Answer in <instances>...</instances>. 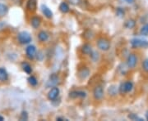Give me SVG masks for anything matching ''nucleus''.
I'll use <instances>...</instances> for the list:
<instances>
[{"mask_svg": "<svg viewBox=\"0 0 148 121\" xmlns=\"http://www.w3.org/2000/svg\"><path fill=\"white\" fill-rule=\"evenodd\" d=\"M96 45L100 50L104 52L110 50V42L106 38H100L96 42Z\"/></svg>", "mask_w": 148, "mask_h": 121, "instance_id": "obj_1", "label": "nucleus"}, {"mask_svg": "<svg viewBox=\"0 0 148 121\" xmlns=\"http://www.w3.org/2000/svg\"><path fill=\"white\" fill-rule=\"evenodd\" d=\"M18 41L21 44H28L32 42V36L27 31H21L18 34Z\"/></svg>", "mask_w": 148, "mask_h": 121, "instance_id": "obj_2", "label": "nucleus"}, {"mask_svg": "<svg viewBox=\"0 0 148 121\" xmlns=\"http://www.w3.org/2000/svg\"><path fill=\"white\" fill-rule=\"evenodd\" d=\"M133 89V84L131 81H127L125 83H123L121 85L119 86V93L121 94H124L127 93H130Z\"/></svg>", "mask_w": 148, "mask_h": 121, "instance_id": "obj_3", "label": "nucleus"}, {"mask_svg": "<svg viewBox=\"0 0 148 121\" xmlns=\"http://www.w3.org/2000/svg\"><path fill=\"white\" fill-rule=\"evenodd\" d=\"M131 45L133 48H138V47H147L148 41L143 40L140 39H133L131 40Z\"/></svg>", "mask_w": 148, "mask_h": 121, "instance_id": "obj_4", "label": "nucleus"}, {"mask_svg": "<svg viewBox=\"0 0 148 121\" xmlns=\"http://www.w3.org/2000/svg\"><path fill=\"white\" fill-rule=\"evenodd\" d=\"M138 63V57L134 53H130L127 59V65L130 69H133Z\"/></svg>", "mask_w": 148, "mask_h": 121, "instance_id": "obj_5", "label": "nucleus"}, {"mask_svg": "<svg viewBox=\"0 0 148 121\" xmlns=\"http://www.w3.org/2000/svg\"><path fill=\"white\" fill-rule=\"evenodd\" d=\"M93 97L95 100H101L104 97V90L101 86H96L93 90Z\"/></svg>", "mask_w": 148, "mask_h": 121, "instance_id": "obj_6", "label": "nucleus"}, {"mask_svg": "<svg viewBox=\"0 0 148 121\" xmlns=\"http://www.w3.org/2000/svg\"><path fill=\"white\" fill-rule=\"evenodd\" d=\"M26 54L27 57L30 60L34 59L35 57L36 56V47H35L34 45H29L28 47L26 48Z\"/></svg>", "mask_w": 148, "mask_h": 121, "instance_id": "obj_7", "label": "nucleus"}, {"mask_svg": "<svg viewBox=\"0 0 148 121\" xmlns=\"http://www.w3.org/2000/svg\"><path fill=\"white\" fill-rule=\"evenodd\" d=\"M59 95V89L57 87H53L48 93V99L50 101H54Z\"/></svg>", "mask_w": 148, "mask_h": 121, "instance_id": "obj_8", "label": "nucleus"}, {"mask_svg": "<svg viewBox=\"0 0 148 121\" xmlns=\"http://www.w3.org/2000/svg\"><path fill=\"white\" fill-rule=\"evenodd\" d=\"M90 75V70L87 67H82L78 70V77L81 79H86Z\"/></svg>", "mask_w": 148, "mask_h": 121, "instance_id": "obj_9", "label": "nucleus"}, {"mask_svg": "<svg viewBox=\"0 0 148 121\" xmlns=\"http://www.w3.org/2000/svg\"><path fill=\"white\" fill-rule=\"evenodd\" d=\"M27 9L30 11H35L37 9V0H28Z\"/></svg>", "mask_w": 148, "mask_h": 121, "instance_id": "obj_10", "label": "nucleus"}, {"mask_svg": "<svg viewBox=\"0 0 148 121\" xmlns=\"http://www.w3.org/2000/svg\"><path fill=\"white\" fill-rule=\"evenodd\" d=\"M86 93L84 91H73L69 93V97L71 98H77V97H86Z\"/></svg>", "mask_w": 148, "mask_h": 121, "instance_id": "obj_11", "label": "nucleus"}, {"mask_svg": "<svg viewBox=\"0 0 148 121\" xmlns=\"http://www.w3.org/2000/svg\"><path fill=\"white\" fill-rule=\"evenodd\" d=\"M58 76L55 74H52L50 75L49 79V81H48L47 86L48 87H53V86H54V85H56V84H58Z\"/></svg>", "mask_w": 148, "mask_h": 121, "instance_id": "obj_12", "label": "nucleus"}, {"mask_svg": "<svg viewBox=\"0 0 148 121\" xmlns=\"http://www.w3.org/2000/svg\"><path fill=\"white\" fill-rule=\"evenodd\" d=\"M41 10H42L43 14L45 16V17H47L49 19L53 17V12L51 11V10L47 6L44 5V4L41 5Z\"/></svg>", "mask_w": 148, "mask_h": 121, "instance_id": "obj_13", "label": "nucleus"}, {"mask_svg": "<svg viewBox=\"0 0 148 121\" xmlns=\"http://www.w3.org/2000/svg\"><path fill=\"white\" fill-rule=\"evenodd\" d=\"M31 24H32V26L34 29H37V28L40 27V24H41V20L38 16H33L32 20H31Z\"/></svg>", "mask_w": 148, "mask_h": 121, "instance_id": "obj_14", "label": "nucleus"}, {"mask_svg": "<svg viewBox=\"0 0 148 121\" xmlns=\"http://www.w3.org/2000/svg\"><path fill=\"white\" fill-rule=\"evenodd\" d=\"M92 52H93L92 51V47L88 43H86L82 47V53L85 54V55H90V53Z\"/></svg>", "mask_w": 148, "mask_h": 121, "instance_id": "obj_15", "label": "nucleus"}, {"mask_svg": "<svg viewBox=\"0 0 148 121\" xmlns=\"http://www.w3.org/2000/svg\"><path fill=\"white\" fill-rule=\"evenodd\" d=\"M8 79V72L4 68H0V81L5 82Z\"/></svg>", "mask_w": 148, "mask_h": 121, "instance_id": "obj_16", "label": "nucleus"}, {"mask_svg": "<svg viewBox=\"0 0 148 121\" xmlns=\"http://www.w3.org/2000/svg\"><path fill=\"white\" fill-rule=\"evenodd\" d=\"M38 39L40 42H46L49 39V34L47 32L40 31L38 34Z\"/></svg>", "mask_w": 148, "mask_h": 121, "instance_id": "obj_17", "label": "nucleus"}, {"mask_svg": "<svg viewBox=\"0 0 148 121\" xmlns=\"http://www.w3.org/2000/svg\"><path fill=\"white\" fill-rule=\"evenodd\" d=\"M21 68H22V70H23L27 74H32V66H31V65L29 63H27V62H22V63H21Z\"/></svg>", "mask_w": 148, "mask_h": 121, "instance_id": "obj_18", "label": "nucleus"}, {"mask_svg": "<svg viewBox=\"0 0 148 121\" xmlns=\"http://www.w3.org/2000/svg\"><path fill=\"white\" fill-rule=\"evenodd\" d=\"M8 11V6L3 3H0V17H3L4 16H6Z\"/></svg>", "mask_w": 148, "mask_h": 121, "instance_id": "obj_19", "label": "nucleus"}, {"mask_svg": "<svg viewBox=\"0 0 148 121\" xmlns=\"http://www.w3.org/2000/svg\"><path fill=\"white\" fill-rule=\"evenodd\" d=\"M59 10H60L61 12H63V13H67V12H69V10H70L69 4H68L67 3H65V2L61 3L60 5H59Z\"/></svg>", "mask_w": 148, "mask_h": 121, "instance_id": "obj_20", "label": "nucleus"}, {"mask_svg": "<svg viewBox=\"0 0 148 121\" xmlns=\"http://www.w3.org/2000/svg\"><path fill=\"white\" fill-rule=\"evenodd\" d=\"M125 27L127 28V29H132V28H134L135 26H136V21H134V20H132V19H129V20H127L126 22H125Z\"/></svg>", "mask_w": 148, "mask_h": 121, "instance_id": "obj_21", "label": "nucleus"}, {"mask_svg": "<svg viewBox=\"0 0 148 121\" xmlns=\"http://www.w3.org/2000/svg\"><path fill=\"white\" fill-rule=\"evenodd\" d=\"M28 83L31 84L32 86H36L37 83H38V80L35 77V76H33V75H31L29 78H28Z\"/></svg>", "mask_w": 148, "mask_h": 121, "instance_id": "obj_22", "label": "nucleus"}, {"mask_svg": "<svg viewBox=\"0 0 148 121\" xmlns=\"http://www.w3.org/2000/svg\"><path fill=\"white\" fill-rule=\"evenodd\" d=\"M128 119H130L131 120H138V121H143L144 120L142 118H140V117H138L136 114H133V113H131V114H129L128 115Z\"/></svg>", "mask_w": 148, "mask_h": 121, "instance_id": "obj_23", "label": "nucleus"}, {"mask_svg": "<svg viewBox=\"0 0 148 121\" xmlns=\"http://www.w3.org/2000/svg\"><path fill=\"white\" fill-rule=\"evenodd\" d=\"M141 34L144 35V36H147L148 34V25H146L141 29Z\"/></svg>", "mask_w": 148, "mask_h": 121, "instance_id": "obj_24", "label": "nucleus"}, {"mask_svg": "<svg viewBox=\"0 0 148 121\" xmlns=\"http://www.w3.org/2000/svg\"><path fill=\"white\" fill-rule=\"evenodd\" d=\"M28 120V114L27 111H23L20 116V120Z\"/></svg>", "mask_w": 148, "mask_h": 121, "instance_id": "obj_25", "label": "nucleus"}, {"mask_svg": "<svg viewBox=\"0 0 148 121\" xmlns=\"http://www.w3.org/2000/svg\"><path fill=\"white\" fill-rule=\"evenodd\" d=\"M143 69L146 71V72H148V58L145 59V60L143 61Z\"/></svg>", "mask_w": 148, "mask_h": 121, "instance_id": "obj_26", "label": "nucleus"}, {"mask_svg": "<svg viewBox=\"0 0 148 121\" xmlns=\"http://www.w3.org/2000/svg\"><path fill=\"white\" fill-rule=\"evenodd\" d=\"M82 0H69V2L73 5H78Z\"/></svg>", "mask_w": 148, "mask_h": 121, "instance_id": "obj_27", "label": "nucleus"}, {"mask_svg": "<svg viewBox=\"0 0 148 121\" xmlns=\"http://www.w3.org/2000/svg\"><path fill=\"white\" fill-rule=\"evenodd\" d=\"M6 26V23L4 21H0V31L3 30Z\"/></svg>", "mask_w": 148, "mask_h": 121, "instance_id": "obj_28", "label": "nucleus"}, {"mask_svg": "<svg viewBox=\"0 0 148 121\" xmlns=\"http://www.w3.org/2000/svg\"><path fill=\"white\" fill-rule=\"evenodd\" d=\"M117 13H118V15H119V16H123V15L124 14V11L122 10V8H118V9H117Z\"/></svg>", "mask_w": 148, "mask_h": 121, "instance_id": "obj_29", "label": "nucleus"}, {"mask_svg": "<svg viewBox=\"0 0 148 121\" xmlns=\"http://www.w3.org/2000/svg\"><path fill=\"white\" fill-rule=\"evenodd\" d=\"M57 120L59 121H62V120H66V119H64V118H62V117H58L57 119H56Z\"/></svg>", "mask_w": 148, "mask_h": 121, "instance_id": "obj_30", "label": "nucleus"}, {"mask_svg": "<svg viewBox=\"0 0 148 121\" xmlns=\"http://www.w3.org/2000/svg\"><path fill=\"white\" fill-rule=\"evenodd\" d=\"M127 2V3H132L134 2V0H125Z\"/></svg>", "mask_w": 148, "mask_h": 121, "instance_id": "obj_31", "label": "nucleus"}, {"mask_svg": "<svg viewBox=\"0 0 148 121\" xmlns=\"http://www.w3.org/2000/svg\"><path fill=\"white\" fill-rule=\"evenodd\" d=\"M3 120H4V118H3V116H0V121H3Z\"/></svg>", "mask_w": 148, "mask_h": 121, "instance_id": "obj_32", "label": "nucleus"}, {"mask_svg": "<svg viewBox=\"0 0 148 121\" xmlns=\"http://www.w3.org/2000/svg\"><path fill=\"white\" fill-rule=\"evenodd\" d=\"M146 118H147V120H148V111H147V114H146Z\"/></svg>", "mask_w": 148, "mask_h": 121, "instance_id": "obj_33", "label": "nucleus"}]
</instances>
